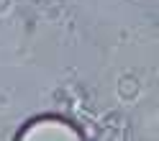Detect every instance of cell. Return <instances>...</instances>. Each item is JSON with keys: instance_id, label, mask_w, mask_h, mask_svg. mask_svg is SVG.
I'll use <instances>...</instances> for the list:
<instances>
[{"instance_id": "obj_1", "label": "cell", "mask_w": 159, "mask_h": 141, "mask_svg": "<svg viewBox=\"0 0 159 141\" xmlns=\"http://www.w3.org/2000/svg\"><path fill=\"white\" fill-rule=\"evenodd\" d=\"M18 139L23 141H36V139H67V141H77L82 139V134L69 123V121L59 118V116H44V118H36L31 121L21 134H18Z\"/></svg>"}]
</instances>
